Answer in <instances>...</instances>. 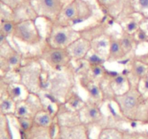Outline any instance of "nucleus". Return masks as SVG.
I'll return each mask as SVG.
<instances>
[{"label":"nucleus","mask_w":148,"mask_h":139,"mask_svg":"<svg viewBox=\"0 0 148 139\" xmlns=\"http://www.w3.org/2000/svg\"><path fill=\"white\" fill-rule=\"evenodd\" d=\"M101 108L90 99L85 101L80 111L82 121L90 127H98L101 129L108 125V119L102 112Z\"/></svg>","instance_id":"15"},{"label":"nucleus","mask_w":148,"mask_h":139,"mask_svg":"<svg viewBox=\"0 0 148 139\" xmlns=\"http://www.w3.org/2000/svg\"><path fill=\"white\" fill-rule=\"evenodd\" d=\"M13 40L29 46H36L43 41V37L36 25V19H27L16 22L11 35Z\"/></svg>","instance_id":"8"},{"label":"nucleus","mask_w":148,"mask_h":139,"mask_svg":"<svg viewBox=\"0 0 148 139\" xmlns=\"http://www.w3.org/2000/svg\"><path fill=\"white\" fill-rule=\"evenodd\" d=\"M24 53L13 48L7 37L0 35V69L1 76L15 74L24 59Z\"/></svg>","instance_id":"6"},{"label":"nucleus","mask_w":148,"mask_h":139,"mask_svg":"<svg viewBox=\"0 0 148 139\" xmlns=\"http://www.w3.org/2000/svg\"><path fill=\"white\" fill-rule=\"evenodd\" d=\"M77 69L73 64L61 70L46 69L43 94L52 103H64L76 87Z\"/></svg>","instance_id":"2"},{"label":"nucleus","mask_w":148,"mask_h":139,"mask_svg":"<svg viewBox=\"0 0 148 139\" xmlns=\"http://www.w3.org/2000/svg\"><path fill=\"white\" fill-rule=\"evenodd\" d=\"M79 37V30H76L74 27L49 24L46 40L55 47L66 48Z\"/></svg>","instance_id":"9"},{"label":"nucleus","mask_w":148,"mask_h":139,"mask_svg":"<svg viewBox=\"0 0 148 139\" xmlns=\"http://www.w3.org/2000/svg\"><path fill=\"white\" fill-rule=\"evenodd\" d=\"M33 120L36 125L44 128H50L56 125V111L52 110L49 107L46 106L35 115Z\"/></svg>","instance_id":"21"},{"label":"nucleus","mask_w":148,"mask_h":139,"mask_svg":"<svg viewBox=\"0 0 148 139\" xmlns=\"http://www.w3.org/2000/svg\"><path fill=\"white\" fill-rule=\"evenodd\" d=\"M124 137L125 130L108 125L101 128L98 139H124Z\"/></svg>","instance_id":"23"},{"label":"nucleus","mask_w":148,"mask_h":139,"mask_svg":"<svg viewBox=\"0 0 148 139\" xmlns=\"http://www.w3.org/2000/svg\"><path fill=\"white\" fill-rule=\"evenodd\" d=\"M1 4L10 9L12 20L16 22L38 18L32 0H1Z\"/></svg>","instance_id":"14"},{"label":"nucleus","mask_w":148,"mask_h":139,"mask_svg":"<svg viewBox=\"0 0 148 139\" xmlns=\"http://www.w3.org/2000/svg\"><path fill=\"white\" fill-rule=\"evenodd\" d=\"M56 125L50 128H44L34 123L27 132L21 134V139H53Z\"/></svg>","instance_id":"20"},{"label":"nucleus","mask_w":148,"mask_h":139,"mask_svg":"<svg viewBox=\"0 0 148 139\" xmlns=\"http://www.w3.org/2000/svg\"><path fill=\"white\" fill-rule=\"evenodd\" d=\"M108 40V53L106 59V62H121L128 57L125 50L123 48L120 41L119 37L108 33L107 35Z\"/></svg>","instance_id":"19"},{"label":"nucleus","mask_w":148,"mask_h":139,"mask_svg":"<svg viewBox=\"0 0 148 139\" xmlns=\"http://www.w3.org/2000/svg\"><path fill=\"white\" fill-rule=\"evenodd\" d=\"M14 118H15L16 122H17V125H18L20 134L27 132L34 125V120H33V118H25V117Z\"/></svg>","instance_id":"29"},{"label":"nucleus","mask_w":148,"mask_h":139,"mask_svg":"<svg viewBox=\"0 0 148 139\" xmlns=\"http://www.w3.org/2000/svg\"><path fill=\"white\" fill-rule=\"evenodd\" d=\"M37 54L41 61L53 70H61L68 67L73 61L67 48L55 47L46 39Z\"/></svg>","instance_id":"7"},{"label":"nucleus","mask_w":148,"mask_h":139,"mask_svg":"<svg viewBox=\"0 0 148 139\" xmlns=\"http://www.w3.org/2000/svg\"><path fill=\"white\" fill-rule=\"evenodd\" d=\"M91 43L92 51L106 59L108 53V40L107 36L99 40H94Z\"/></svg>","instance_id":"25"},{"label":"nucleus","mask_w":148,"mask_h":139,"mask_svg":"<svg viewBox=\"0 0 148 139\" xmlns=\"http://www.w3.org/2000/svg\"><path fill=\"white\" fill-rule=\"evenodd\" d=\"M17 22L12 20H1L0 25V35L8 37H11Z\"/></svg>","instance_id":"28"},{"label":"nucleus","mask_w":148,"mask_h":139,"mask_svg":"<svg viewBox=\"0 0 148 139\" xmlns=\"http://www.w3.org/2000/svg\"><path fill=\"white\" fill-rule=\"evenodd\" d=\"M90 128L85 122L56 123L53 139H91Z\"/></svg>","instance_id":"12"},{"label":"nucleus","mask_w":148,"mask_h":139,"mask_svg":"<svg viewBox=\"0 0 148 139\" xmlns=\"http://www.w3.org/2000/svg\"><path fill=\"white\" fill-rule=\"evenodd\" d=\"M136 7L139 13L146 14L145 12L148 11V0H136Z\"/></svg>","instance_id":"31"},{"label":"nucleus","mask_w":148,"mask_h":139,"mask_svg":"<svg viewBox=\"0 0 148 139\" xmlns=\"http://www.w3.org/2000/svg\"><path fill=\"white\" fill-rule=\"evenodd\" d=\"M72 57V61L76 63L84 61L90 51H92V43L82 37H79L66 48Z\"/></svg>","instance_id":"17"},{"label":"nucleus","mask_w":148,"mask_h":139,"mask_svg":"<svg viewBox=\"0 0 148 139\" xmlns=\"http://www.w3.org/2000/svg\"><path fill=\"white\" fill-rule=\"evenodd\" d=\"M46 107L42 101L40 95L28 93L24 99H20L16 102L15 110L12 117L34 118L35 115Z\"/></svg>","instance_id":"13"},{"label":"nucleus","mask_w":148,"mask_h":139,"mask_svg":"<svg viewBox=\"0 0 148 139\" xmlns=\"http://www.w3.org/2000/svg\"><path fill=\"white\" fill-rule=\"evenodd\" d=\"M93 14V7L88 1L70 0L64 6L57 21L53 24L75 27L76 25L90 19Z\"/></svg>","instance_id":"5"},{"label":"nucleus","mask_w":148,"mask_h":139,"mask_svg":"<svg viewBox=\"0 0 148 139\" xmlns=\"http://www.w3.org/2000/svg\"><path fill=\"white\" fill-rule=\"evenodd\" d=\"M77 74L79 85L87 92L88 99L102 107L107 102L102 83L91 77L82 67L77 69Z\"/></svg>","instance_id":"10"},{"label":"nucleus","mask_w":148,"mask_h":139,"mask_svg":"<svg viewBox=\"0 0 148 139\" xmlns=\"http://www.w3.org/2000/svg\"><path fill=\"white\" fill-rule=\"evenodd\" d=\"M143 83H144V88L145 89L146 92H148V77L145 78L143 80Z\"/></svg>","instance_id":"32"},{"label":"nucleus","mask_w":148,"mask_h":139,"mask_svg":"<svg viewBox=\"0 0 148 139\" xmlns=\"http://www.w3.org/2000/svg\"><path fill=\"white\" fill-rule=\"evenodd\" d=\"M112 22L104 16L101 20L93 24L78 29L80 33V37H84L90 42L105 37L108 35Z\"/></svg>","instance_id":"16"},{"label":"nucleus","mask_w":148,"mask_h":139,"mask_svg":"<svg viewBox=\"0 0 148 139\" xmlns=\"http://www.w3.org/2000/svg\"><path fill=\"white\" fill-rule=\"evenodd\" d=\"M119 39L123 48L128 56L132 53H134L137 46L140 44L136 39L134 35L128 33L124 28H122V30H121Z\"/></svg>","instance_id":"22"},{"label":"nucleus","mask_w":148,"mask_h":139,"mask_svg":"<svg viewBox=\"0 0 148 139\" xmlns=\"http://www.w3.org/2000/svg\"><path fill=\"white\" fill-rule=\"evenodd\" d=\"M130 69L127 71V76L129 78L133 77L134 80L131 82L132 83L140 84L143 79L148 77V63L139 59L137 56L134 55L130 59Z\"/></svg>","instance_id":"18"},{"label":"nucleus","mask_w":148,"mask_h":139,"mask_svg":"<svg viewBox=\"0 0 148 139\" xmlns=\"http://www.w3.org/2000/svg\"><path fill=\"white\" fill-rule=\"evenodd\" d=\"M16 102L5 94H1L0 97V115L13 116L15 110Z\"/></svg>","instance_id":"24"},{"label":"nucleus","mask_w":148,"mask_h":139,"mask_svg":"<svg viewBox=\"0 0 148 139\" xmlns=\"http://www.w3.org/2000/svg\"><path fill=\"white\" fill-rule=\"evenodd\" d=\"M103 15L113 23L122 25L138 14L136 0H95Z\"/></svg>","instance_id":"4"},{"label":"nucleus","mask_w":148,"mask_h":139,"mask_svg":"<svg viewBox=\"0 0 148 139\" xmlns=\"http://www.w3.org/2000/svg\"><path fill=\"white\" fill-rule=\"evenodd\" d=\"M8 118L0 115V139H13Z\"/></svg>","instance_id":"27"},{"label":"nucleus","mask_w":148,"mask_h":139,"mask_svg":"<svg viewBox=\"0 0 148 139\" xmlns=\"http://www.w3.org/2000/svg\"><path fill=\"white\" fill-rule=\"evenodd\" d=\"M38 18L46 20L49 24L56 22L60 17L64 0H32Z\"/></svg>","instance_id":"11"},{"label":"nucleus","mask_w":148,"mask_h":139,"mask_svg":"<svg viewBox=\"0 0 148 139\" xmlns=\"http://www.w3.org/2000/svg\"><path fill=\"white\" fill-rule=\"evenodd\" d=\"M85 103V101H84L75 91H73L70 94V95L68 97V98L64 102V104L68 108L73 110L79 111V112H80L81 110L82 109Z\"/></svg>","instance_id":"26"},{"label":"nucleus","mask_w":148,"mask_h":139,"mask_svg":"<svg viewBox=\"0 0 148 139\" xmlns=\"http://www.w3.org/2000/svg\"><path fill=\"white\" fill-rule=\"evenodd\" d=\"M127 89L121 94H115L112 102L116 105L123 119L132 123L148 124V97L140 91V84H133L127 76Z\"/></svg>","instance_id":"1"},{"label":"nucleus","mask_w":148,"mask_h":139,"mask_svg":"<svg viewBox=\"0 0 148 139\" xmlns=\"http://www.w3.org/2000/svg\"><path fill=\"white\" fill-rule=\"evenodd\" d=\"M46 69L38 54L25 55L21 66L16 72L17 80L30 93L43 94Z\"/></svg>","instance_id":"3"},{"label":"nucleus","mask_w":148,"mask_h":139,"mask_svg":"<svg viewBox=\"0 0 148 139\" xmlns=\"http://www.w3.org/2000/svg\"><path fill=\"white\" fill-rule=\"evenodd\" d=\"M134 35L140 44L143 43H148V35L146 33L145 30L142 28V27L137 30V32Z\"/></svg>","instance_id":"30"}]
</instances>
